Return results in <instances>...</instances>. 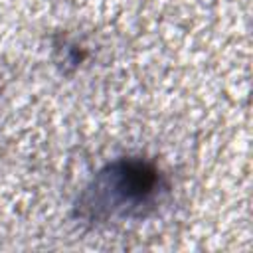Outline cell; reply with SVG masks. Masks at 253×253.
<instances>
[{
  "label": "cell",
  "instance_id": "obj_1",
  "mask_svg": "<svg viewBox=\"0 0 253 253\" xmlns=\"http://www.w3.org/2000/svg\"><path fill=\"white\" fill-rule=\"evenodd\" d=\"M158 172L140 160H121L107 166L79 202L87 219H109L113 215H142L158 194Z\"/></svg>",
  "mask_w": 253,
  "mask_h": 253
}]
</instances>
